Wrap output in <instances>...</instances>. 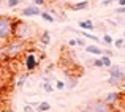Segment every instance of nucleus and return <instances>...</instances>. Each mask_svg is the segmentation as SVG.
<instances>
[{"instance_id": "12", "label": "nucleus", "mask_w": 125, "mask_h": 112, "mask_svg": "<svg viewBox=\"0 0 125 112\" xmlns=\"http://www.w3.org/2000/svg\"><path fill=\"white\" fill-rule=\"evenodd\" d=\"M51 43V35H49L48 30H43L41 35H40V44L41 46H48Z\"/></svg>"}, {"instance_id": "20", "label": "nucleus", "mask_w": 125, "mask_h": 112, "mask_svg": "<svg viewBox=\"0 0 125 112\" xmlns=\"http://www.w3.org/2000/svg\"><path fill=\"white\" fill-rule=\"evenodd\" d=\"M100 60H101V63H103V66L104 68H109L111 65V57H108V55H103V57H100Z\"/></svg>"}, {"instance_id": "16", "label": "nucleus", "mask_w": 125, "mask_h": 112, "mask_svg": "<svg viewBox=\"0 0 125 112\" xmlns=\"http://www.w3.org/2000/svg\"><path fill=\"white\" fill-rule=\"evenodd\" d=\"M35 111L37 112H48V111H51V104H49L48 101H41V103H38V106H37Z\"/></svg>"}, {"instance_id": "11", "label": "nucleus", "mask_w": 125, "mask_h": 112, "mask_svg": "<svg viewBox=\"0 0 125 112\" xmlns=\"http://www.w3.org/2000/svg\"><path fill=\"white\" fill-rule=\"evenodd\" d=\"M70 8L73 9V11H83V9L89 8V2L87 0H83V2H78V3H74V5H71Z\"/></svg>"}, {"instance_id": "2", "label": "nucleus", "mask_w": 125, "mask_h": 112, "mask_svg": "<svg viewBox=\"0 0 125 112\" xmlns=\"http://www.w3.org/2000/svg\"><path fill=\"white\" fill-rule=\"evenodd\" d=\"M3 47H5L6 58H18L27 52V43L21 41L18 38H11L10 41H6L3 44Z\"/></svg>"}, {"instance_id": "23", "label": "nucleus", "mask_w": 125, "mask_h": 112, "mask_svg": "<svg viewBox=\"0 0 125 112\" xmlns=\"http://www.w3.org/2000/svg\"><path fill=\"white\" fill-rule=\"evenodd\" d=\"M90 63L94 65L95 68H103V63H101L100 58H94V60H90Z\"/></svg>"}, {"instance_id": "32", "label": "nucleus", "mask_w": 125, "mask_h": 112, "mask_svg": "<svg viewBox=\"0 0 125 112\" xmlns=\"http://www.w3.org/2000/svg\"><path fill=\"white\" fill-rule=\"evenodd\" d=\"M111 3H114V0H103V2H101V5H103V6H109Z\"/></svg>"}, {"instance_id": "28", "label": "nucleus", "mask_w": 125, "mask_h": 112, "mask_svg": "<svg viewBox=\"0 0 125 112\" xmlns=\"http://www.w3.org/2000/svg\"><path fill=\"white\" fill-rule=\"evenodd\" d=\"M24 112H37V111H35L30 104H25V106H24Z\"/></svg>"}, {"instance_id": "7", "label": "nucleus", "mask_w": 125, "mask_h": 112, "mask_svg": "<svg viewBox=\"0 0 125 112\" xmlns=\"http://www.w3.org/2000/svg\"><path fill=\"white\" fill-rule=\"evenodd\" d=\"M40 14H41V9L37 5H29L25 8H22L21 11V16H24V18H33V16H40Z\"/></svg>"}, {"instance_id": "19", "label": "nucleus", "mask_w": 125, "mask_h": 112, "mask_svg": "<svg viewBox=\"0 0 125 112\" xmlns=\"http://www.w3.org/2000/svg\"><path fill=\"white\" fill-rule=\"evenodd\" d=\"M101 41H103L106 46H111V44H114V38L111 37L109 33H104V35H103V38H101Z\"/></svg>"}, {"instance_id": "31", "label": "nucleus", "mask_w": 125, "mask_h": 112, "mask_svg": "<svg viewBox=\"0 0 125 112\" xmlns=\"http://www.w3.org/2000/svg\"><path fill=\"white\" fill-rule=\"evenodd\" d=\"M103 55H108V57H111V55H113V51H111V49H103Z\"/></svg>"}, {"instance_id": "18", "label": "nucleus", "mask_w": 125, "mask_h": 112, "mask_svg": "<svg viewBox=\"0 0 125 112\" xmlns=\"http://www.w3.org/2000/svg\"><path fill=\"white\" fill-rule=\"evenodd\" d=\"M43 90H44L46 93H52V92H54V85H52L49 81H44L43 82Z\"/></svg>"}, {"instance_id": "21", "label": "nucleus", "mask_w": 125, "mask_h": 112, "mask_svg": "<svg viewBox=\"0 0 125 112\" xmlns=\"http://www.w3.org/2000/svg\"><path fill=\"white\" fill-rule=\"evenodd\" d=\"M114 46H116L117 49H124L125 47V38L122 37V38H117L116 41H114Z\"/></svg>"}, {"instance_id": "5", "label": "nucleus", "mask_w": 125, "mask_h": 112, "mask_svg": "<svg viewBox=\"0 0 125 112\" xmlns=\"http://www.w3.org/2000/svg\"><path fill=\"white\" fill-rule=\"evenodd\" d=\"M87 107L90 109V112H114L113 106H109L104 100H94L87 104Z\"/></svg>"}, {"instance_id": "25", "label": "nucleus", "mask_w": 125, "mask_h": 112, "mask_svg": "<svg viewBox=\"0 0 125 112\" xmlns=\"http://www.w3.org/2000/svg\"><path fill=\"white\" fill-rule=\"evenodd\" d=\"M114 13H116V14H125V6H117V8H114Z\"/></svg>"}, {"instance_id": "26", "label": "nucleus", "mask_w": 125, "mask_h": 112, "mask_svg": "<svg viewBox=\"0 0 125 112\" xmlns=\"http://www.w3.org/2000/svg\"><path fill=\"white\" fill-rule=\"evenodd\" d=\"M76 44L81 46V47H85V46H87V44H85V39H84V38H76Z\"/></svg>"}, {"instance_id": "13", "label": "nucleus", "mask_w": 125, "mask_h": 112, "mask_svg": "<svg viewBox=\"0 0 125 112\" xmlns=\"http://www.w3.org/2000/svg\"><path fill=\"white\" fill-rule=\"evenodd\" d=\"M76 33H81L83 35L84 38H87V39H90L92 43H95V44H97V43H100V38L97 37V35H94V33H89L87 30H84V32H76Z\"/></svg>"}, {"instance_id": "29", "label": "nucleus", "mask_w": 125, "mask_h": 112, "mask_svg": "<svg viewBox=\"0 0 125 112\" xmlns=\"http://www.w3.org/2000/svg\"><path fill=\"white\" fill-rule=\"evenodd\" d=\"M46 3V0H33V5H37V6H43Z\"/></svg>"}, {"instance_id": "14", "label": "nucleus", "mask_w": 125, "mask_h": 112, "mask_svg": "<svg viewBox=\"0 0 125 112\" xmlns=\"http://www.w3.org/2000/svg\"><path fill=\"white\" fill-rule=\"evenodd\" d=\"M29 74H30V73H22L21 76H19L18 81H16V87H18V88H22V87H24V85H25V81L29 79Z\"/></svg>"}, {"instance_id": "34", "label": "nucleus", "mask_w": 125, "mask_h": 112, "mask_svg": "<svg viewBox=\"0 0 125 112\" xmlns=\"http://www.w3.org/2000/svg\"><path fill=\"white\" fill-rule=\"evenodd\" d=\"M117 6H125V0H117Z\"/></svg>"}, {"instance_id": "15", "label": "nucleus", "mask_w": 125, "mask_h": 112, "mask_svg": "<svg viewBox=\"0 0 125 112\" xmlns=\"http://www.w3.org/2000/svg\"><path fill=\"white\" fill-rule=\"evenodd\" d=\"M79 28H83V30H94L95 28V24L89 19V21H81L79 22Z\"/></svg>"}, {"instance_id": "4", "label": "nucleus", "mask_w": 125, "mask_h": 112, "mask_svg": "<svg viewBox=\"0 0 125 112\" xmlns=\"http://www.w3.org/2000/svg\"><path fill=\"white\" fill-rule=\"evenodd\" d=\"M38 63H40V58H38V55L35 54L33 51L24 54V65H25L27 73H33V71L38 68Z\"/></svg>"}, {"instance_id": "36", "label": "nucleus", "mask_w": 125, "mask_h": 112, "mask_svg": "<svg viewBox=\"0 0 125 112\" xmlns=\"http://www.w3.org/2000/svg\"><path fill=\"white\" fill-rule=\"evenodd\" d=\"M124 38H125V30H124Z\"/></svg>"}, {"instance_id": "8", "label": "nucleus", "mask_w": 125, "mask_h": 112, "mask_svg": "<svg viewBox=\"0 0 125 112\" xmlns=\"http://www.w3.org/2000/svg\"><path fill=\"white\" fill-rule=\"evenodd\" d=\"M120 98H122V93H120V92H111V93H108L103 100L106 101L109 106H117V103L120 101Z\"/></svg>"}, {"instance_id": "3", "label": "nucleus", "mask_w": 125, "mask_h": 112, "mask_svg": "<svg viewBox=\"0 0 125 112\" xmlns=\"http://www.w3.org/2000/svg\"><path fill=\"white\" fill-rule=\"evenodd\" d=\"M13 32H14V19L10 16H0V44L10 41L13 38Z\"/></svg>"}, {"instance_id": "35", "label": "nucleus", "mask_w": 125, "mask_h": 112, "mask_svg": "<svg viewBox=\"0 0 125 112\" xmlns=\"http://www.w3.org/2000/svg\"><path fill=\"white\" fill-rule=\"evenodd\" d=\"M0 76H2V65H0Z\"/></svg>"}, {"instance_id": "10", "label": "nucleus", "mask_w": 125, "mask_h": 112, "mask_svg": "<svg viewBox=\"0 0 125 112\" xmlns=\"http://www.w3.org/2000/svg\"><path fill=\"white\" fill-rule=\"evenodd\" d=\"M84 49H85V52H87V54H92V55H103V49H101L100 46H97V44H87Z\"/></svg>"}, {"instance_id": "6", "label": "nucleus", "mask_w": 125, "mask_h": 112, "mask_svg": "<svg viewBox=\"0 0 125 112\" xmlns=\"http://www.w3.org/2000/svg\"><path fill=\"white\" fill-rule=\"evenodd\" d=\"M108 73H109V77H116L119 82H124L125 81V73L122 71V68L119 65H111L108 68Z\"/></svg>"}, {"instance_id": "9", "label": "nucleus", "mask_w": 125, "mask_h": 112, "mask_svg": "<svg viewBox=\"0 0 125 112\" xmlns=\"http://www.w3.org/2000/svg\"><path fill=\"white\" fill-rule=\"evenodd\" d=\"M65 76H67V81H65V88H68V90L76 88V85H78V76H71L68 71H65Z\"/></svg>"}, {"instance_id": "27", "label": "nucleus", "mask_w": 125, "mask_h": 112, "mask_svg": "<svg viewBox=\"0 0 125 112\" xmlns=\"http://www.w3.org/2000/svg\"><path fill=\"white\" fill-rule=\"evenodd\" d=\"M108 82H109V84H111V85H119V84H120V82H119V81H117V79H116V77H109V79H108Z\"/></svg>"}, {"instance_id": "17", "label": "nucleus", "mask_w": 125, "mask_h": 112, "mask_svg": "<svg viewBox=\"0 0 125 112\" xmlns=\"http://www.w3.org/2000/svg\"><path fill=\"white\" fill-rule=\"evenodd\" d=\"M40 16H41V19H44V21L49 22V24H54V22H55V18L51 14V13H48V11H41Z\"/></svg>"}, {"instance_id": "22", "label": "nucleus", "mask_w": 125, "mask_h": 112, "mask_svg": "<svg viewBox=\"0 0 125 112\" xmlns=\"http://www.w3.org/2000/svg\"><path fill=\"white\" fill-rule=\"evenodd\" d=\"M19 3H21V0H8L6 5H8V8H16V6H19Z\"/></svg>"}, {"instance_id": "30", "label": "nucleus", "mask_w": 125, "mask_h": 112, "mask_svg": "<svg viewBox=\"0 0 125 112\" xmlns=\"http://www.w3.org/2000/svg\"><path fill=\"white\" fill-rule=\"evenodd\" d=\"M68 46H70V47H74V46H78V44H76V38H74V39H68Z\"/></svg>"}, {"instance_id": "33", "label": "nucleus", "mask_w": 125, "mask_h": 112, "mask_svg": "<svg viewBox=\"0 0 125 112\" xmlns=\"http://www.w3.org/2000/svg\"><path fill=\"white\" fill-rule=\"evenodd\" d=\"M79 112H90V109H89L87 106H84V107H81V109H79Z\"/></svg>"}, {"instance_id": "24", "label": "nucleus", "mask_w": 125, "mask_h": 112, "mask_svg": "<svg viewBox=\"0 0 125 112\" xmlns=\"http://www.w3.org/2000/svg\"><path fill=\"white\" fill-rule=\"evenodd\" d=\"M55 88H57V90H63L65 88V81H55Z\"/></svg>"}, {"instance_id": "1", "label": "nucleus", "mask_w": 125, "mask_h": 112, "mask_svg": "<svg viewBox=\"0 0 125 112\" xmlns=\"http://www.w3.org/2000/svg\"><path fill=\"white\" fill-rule=\"evenodd\" d=\"M35 37V25L29 24V22L25 21H21V19H18L16 21L14 19V32H13V38H18L21 39V41H32Z\"/></svg>"}]
</instances>
